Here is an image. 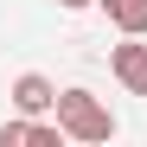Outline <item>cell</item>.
<instances>
[{"label": "cell", "instance_id": "obj_1", "mask_svg": "<svg viewBox=\"0 0 147 147\" xmlns=\"http://www.w3.org/2000/svg\"><path fill=\"white\" fill-rule=\"evenodd\" d=\"M58 121H64V134L70 141H83V147H96V141H115V115H109V102L102 96H90V90H58Z\"/></svg>", "mask_w": 147, "mask_h": 147}, {"label": "cell", "instance_id": "obj_2", "mask_svg": "<svg viewBox=\"0 0 147 147\" xmlns=\"http://www.w3.org/2000/svg\"><path fill=\"white\" fill-rule=\"evenodd\" d=\"M58 141H64V121H45V115L0 121V147H58Z\"/></svg>", "mask_w": 147, "mask_h": 147}, {"label": "cell", "instance_id": "obj_3", "mask_svg": "<svg viewBox=\"0 0 147 147\" xmlns=\"http://www.w3.org/2000/svg\"><path fill=\"white\" fill-rule=\"evenodd\" d=\"M13 109L19 115H58V83L51 77H38V70H26V77H13Z\"/></svg>", "mask_w": 147, "mask_h": 147}, {"label": "cell", "instance_id": "obj_4", "mask_svg": "<svg viewBox=\"0 0 147 147\" xmlns=\"http://www.w3.org/2000/svg\"><path fill=\"white\" fill-rule=\"evenodd\" d=\"M109 64H115V77H121L128 96H147V45H134V32H128V45L109 51Z\"/></svg>", "mask_w": 147, "mask_h": 147}, {"label": "cell", "instance_id": "obj_5", "mask_svg": "<svg viewBox=\"0 0 147 147\" xmlns=\"http://www.w3.org/2000/svg\"><path fill=\"white\" fill-rule=\"evenodd\" d=\"M102 13L115 19V32H147V0H102Z\"/></svg>", "mask_w": 147, "mask_h": 147}, {"label": "cell", "instance_id": "obj_6", "mask_svg": "<svg viewBox=\"0 0 147 147\" xmlns=\"http://www.w3.org/2000/svg\"><path fill=\"white\" fill-rule=\"evenodd\" d=\"M58 7H64V13H83V7H90V0H58Z\"/></svg>", "mask_w": 147, "mask_h": 147}]
</instances>
